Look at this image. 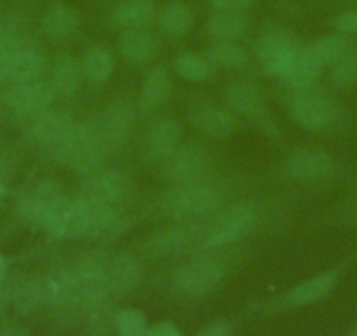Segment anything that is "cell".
I'll return each mask as SVG.
<instances>
[{"label": "cell", "mask_w": 357, "mask_h": 336, "mask_svg": "<svg viewBox=\"0 0 357 336\" xmlns=\"http://www.w3.org/2000/svg\"><path fill=\"white\" fill-rule=\"evenodd\" d=\"M231 201L235 200H231L229 184L211 176L198 183L168 188L161 197L160 208L172 222L204 224Z\"/></svg>", "instance_id": "obj_1"}, {"label": "cell", "mask_w": 357, "mask_h": 336, "mask_svg": "<svg viewBox=\"0 0 357 336\" xmlns=\"http://www.w3.org/2000/svg\"><path fill=\"white\" fill-rule=\"evenodd\" d=\"M259 221V207L252 200H236L202 224L200 249H228L254 231Z\"/></svg>", "instance_id": "obj_2"}, {"label": "cell", "mask_w": 357, "mask_h": 336, "mask_svg": "<svg viewBox=\"0 0 357 336\" xmlns=\"http://www.w3.org/2000/svg\"><path fill=\"white\" fill-rule=\"evenodd\" d=\"M51 156L58 163L70 168L72 172L86 177L105 167V161L111 154L93 123H75Z\"/></svg>", "instance_id": "obj_3"}, {"label": "cell", "mask_w": 357, "mask_h": 336, "mask_svg": "<svg viewBox=\"0 0 357 336\" xmlns=\"http://www.w3.org/2000/svg\"><path fill=\"white\" fill-rule=\"evenodd\" d=\"M137 119V102H132L130 98L118 97L105 105L104 111L93 121V126L109 154H118L128 147Z\"/></svg>", "instance_id": "obj_4"}, {"label": "cell", "mask_w": 357, "mask_h": 336, "mask_svg": "<svg viewBox=\"0 0 357 336\" xmlns=\"http://www.w3.org/2000/svg\"><path fill=\"white\" fill-rule=\"evenodd\" d=\"M160 172L168 188L198 183L212 176L211 154L198 144L183 142L160 165Z\"/></svg>", "instance_id": "obj_5"}, {"label": "cell", "mask_w": 357, "mask_h": 336, "mask_svg": "<svg viewBox=\"0 0 357 336\" xmlns=\"http://www.w3.org/2000/svg\"><path fill=\"white\" fill-rule=\"evenodd\" d=\"M287 111L300 128L307 132H319L336 121L340 109L328 93L314 86L310 90L291 93Z\"/></svg>", "instance_id": "obj_6"}, {"label": "cell", "mask_w": 357, "mask_h": 336, "mask_svg": "<svg viewBox=\"0 0 357 336\" xmlns=\"http://www.w3.org/2000/svg\"><path fill=\"white\" fill-rule=\"evenodd\" d=\"M343 266L345 265L326 270V272L317 273V275L310 277V279L303 280V282L287 289L286 293H282L279 298H275L272 303L268 305V314L312 307V305L326 300L338 286L340 279H342Z\"/></svg>", "instance_id": "obj_7"}, {"label": "cell", "mask_w": 357, "mask_h": 336, "mask_svg": "<svg viewBox=\"0 0 357 336\" xmlns=\"http://www.w3.org/2000/svg\"><path fill=\"white\" fill-rule=\"evenodd\" d=\"M301 47H303V43L293 32L284 29H272L266 30L257 39L254 53L266 74L282 79Z\"/></svg>", "instance_id": "obj_8"}, {"label": "cell", "mask_w": 357, "mask_h": 336, "mask_svg": "<svg viewBox=\"0 0 357 336\" xmlns=\"http://www.w3.org/2000/svg\"><path fill=\"white\" fill-rule=\"evenodd\" d=\"M226 277V265L221 258L202 254L188 261L174 275V286L186 296H205L221 286Z\"/></svg>", "instance_id": "obj_9"}, {"label": "cell", "mask_w": 357, "mask_h": 336, "mask_svg": "<svg viewBox=\"0 0 357 336\" xmlns=\"http://www.w3.org/2000/svg\"><path fill=\"white\" fill-rule=\"evenodd\" d=\"M202 243V224L174 222L146 236L139 245L140 254L151 259L172 258Z\"/></svg>", "instance_id": "obj_10"}, {"label": "cell", "mask_w": 357, "mask_h": 336, "mask_svg": "<svg viewBox=\"0 0 357 336\" xmlns=\"http://www.w3.org/2000/svg\"><path fill=\"white\" fill-rule=\"evenodd\" d=\"M132 190V181L118 168H98L97 172L82 177L81 197L95 204L119 207Z\"/></svg>", "instance_id": "obj_11"}, {"label": "cell", "mask_w": 357, "mask_h": 336, "mask_svg": "<svg viewBox=\"0 0 357 336\" xmlns=\"http://www.w3.org/2000/svg\"><path fill=\"white\" fill-rule=\"evenodd\" d=\"M54 98L56 95L47 79L11 84L9 91L6 93V102H8L11 112L25 123L50 111L54 104Z\"/></svg>", "instance_id": "obj_12"}, {"label": "cell", "mask_w": 357, "mask_h": 336, "mask_svg": "<svg viewBox=\"0 0 357 336\" xmlns=\"http://www.w3.org/2000/svg\"><path fill=\"white\" fill-rule=\"evenodd\" d=\"M282 172L296 183H319L336 172V161L329 153L315 147L298 149L284 160Z\"/></svg>", "instance_id": "obj_13"}, {"label": "cell", "mask_w": 357, "mask_h": 336, "mask_svg": "<svg viewBox=\"0 0 357 336\" xmlns=\"http://www.w3.org/2000/svg\"><path fill=\"white\" fill-rule=\"evenodd\" d=\"M74 125L75 121L68 112L51 107L50 111L25 123L26 139L37 149L53 154Z\"/></svg>", "instance_id": "obj_14"}, {"label": "cell", "mask_w": 357, "mask_h": 336, "mask_svg": "<svg viewBox=\"0 0 357 336\" xmlns=\"http://www.w3.org/2000/svg\"><path fill=\"white\" fill-rule=\"evenodd\" d=\"M65 194L67 193H65L61 184L56 183V181H40V183L29 188V190L18 198L16 212H18V215L23 221H26L29 224H36L40 228V224H43L44 219L47 217V214L53 211L54 205H56Z\"/></svg>", "instance_id": "obj_15"}, {"label": "cell", "mask_w": 357, "mask_h": 336, "mask_svg": "<svg viewBox=\"0 0 357 336\" xmlns=\"http://www.w3.org/2000/svg\"><path fill=\"white\" fill-rule=\"evenodd\" d=\"M104 279L111 296H125L140 286L144 280V266L140 259L130 252L109 256L104 266Z\"/></svg>", "instance_id": "obj_16"}, {"label": "cell", "mask_w": 357, "mask_h": 336, "mask_svg": "<svg viewBox=\"0 0 357 336\" xmlns=\"http://www.w3.org/2000/svg\"><path fill=\"white\" fill-rule=\"evenodd\" d=\"M184 130L174 118H160L149 126L144 139V153L147 160L161 165L181 144Z\"/></svg>", "instance_id": "obj_17"}, {"label": "cell", "mask_w": 357, "mask_h": 336, "mask_svg": "<svg viewBox=\"0 0 357 336\" xmlns=\"http://www.w3.org/2000/svg\"><path fill=\"white\" fill-rule=\"evenodd\" d=\"M172 95V77L165 65H154L144 75L137 111L139 118H151V114L163 107Z\"/></svg>", "instance_id": "obj_18"}, {"label": "cell", "mask_w": 357, "mask_h": 336, "mask_svg": "<svg viewBox=\"0 0 357 336\" xmlns=\"http://www.w3.org/2000/svg\"><path fill=\"white\" fill-rule=\"evenodd\" d=\"M190 121L198 132L214 139H225L236 128V119L229 109L208 102H200L190 109Z\"/></svg>", "instance_id": "obj_19"}, {"label": "cell", "mask_w": 357, "mask_h": 336, "mask_svg": "<svg viewBox=\"0 0 357 336\" xmlns=\"http://www.w3.org/2000/svg\"><path fill=\"white\" fill-rule=\"evenodd\" d=\"M225 102L229 111L245 119L256 121L266 114V100L263 91L252 82H233L231 86L226 88Z\"/></svg>", "instance_id": "obj_20"}, {"label": "cell", "mask_w": 357, "mask_h": 336, "mask_svg": "<svg viewBox=\"0 0 357 336\" xmlns=\"http://www.w3.org/2000/svg\"><path fill=\"white\" fill-rule=\"evenodd\" d=\"M322 65L317 60L310 46H305L298 51L296 58H294L293 65L284 75L282 81L286 82V86L289 88L291 93L294 91H305L310 88L317 86L319 79L322 74Z\"/></svg>", "instance_id": "obj_21"}, {"label": "cell", "mask_w": 357, "mask_h": 336, "mask_svg": "<svg viewBox=\"0 0 357 336\" xmlns=\"http://www.w3.org/2000/svg\"><path fill=\"white\" fill-rule=\"evenodd\" d=\"M51 277H23L11 286V301L20 312H32L51 305Z\"/></svg>", "instance_id": "obj_22"}, {"label": "cell", "mask_w": 357, "mask_h": 336, "mask_svg": "<svg viewBox=\"0 0 357 336\" xmlns=\"http://www.w3.org/2000/svg\"><path fill=\"white\" fill-rule=\"evenodd\" d=\"M82 79H84V75H82L81 60H77L72 54H60L51 65L47 82L51 84L56 97L67 98L77 93Z\"/></svg>", "instance_id": "obj_23"}, {"label": "cell", "mask_w": 357, "mask_h": 336, "mask_svg": "<svg viewBox=\"0 0 357 336\" xmlns=\"http://www.w3.org/2000/svg\"><path fill=\"white\" fill-rule=\"evenodd\" d=\"M158 47L160 43L147 29L123 30L118 39L119 53L132 65L149 63L156 56Z\"/></svg>", "instance_id": "obj_24"}, {"label": "cell", "mask_w": 357, "mask_h": 336, "mask_svg": "<svg viewBox=\"0 0 357 336\" xmlns=\"http://www.w3.org/2000/svg\"><path fill=\"white\" fill-rule=\"evenodd\" d=\"M46 72V58L37 47L25 44L13 58L8 72H6L4 82L9 84H23L43 79Z\"/></svg>", "instance_id": "obj_25"}, {"label": "cell", "mask_w": 357, "mask_h": 336, "mask_svg": "<svg viewBox=\"0 0 357 336\" xmlns=\"http://www.w3.org/2000/svg\"><path fill=\"white\" fill-rule=\"evenodd\" d=\"M160 30L170 39H183L195 23V13L183 0H170L156 16Z\"/></svg>", "instance_id": "obj_26"}, {"label": "cell", "mask_w": 357, "mask_h": 336, "mask_svg": "<svg viewBox=\"0 0 357 336\" xmlns=\"http://www.w3.org/2000/svg\"><path fill=\"white\" fill-rule=\"evenodd\" d=\"M156 16L154 0H121L112 11V22L123 30L147 29Z\"/></svg>", "instance_id": "obj_27"}, {"label": "cell", "mask_w": 357, "mask_h": 336, "mask_svg": "<svg viewBox=\"0 0 357 336\" xmlns=\"http://www.w3.org/2000/svg\"><path fill=\"white\" fill-rule=\"evenodd\" d=\"M250 29L245 11H215L207 22V33L214 40H236Z\"/></svg>", "instance_id": "obj_28"}, {"label": "cell", "mask_w": 357, "mask_h": 336, "mask_svg": "<svg viewBox=\"0 0 357 336\" xmlns=\"http://www.w3.org/2000/svg\"><path fill=\"white\" fill-rule=\"evenodd\" d=\"M82 75L91 84H104L116 70V56L102 46L89 47L81 58Z\"/></svg>", "instance_id": "obj_29"}, {"label": "cell", "mask_w": 357, "mask_h": 336, "mask_svg": "<svg viewBox=\"0 0 357 336\" xmlns=\"http://www.w3.org/2000/svg\"><path fill=\"white\" fill-rule=\"evenodd\" d=\"M81 25V16L68 6L56 4L46 13L43 20V30L51 39H67Z\"/></svg>", "instance_id": "obj_30"}, {"label": "cell", "mask_w": 357, "mask_h": 336, "mask_svg": "<svg viewBox=\"0 0 357 336\" xmlns=\"http://www.w3.org/2000/svg\"><path fill=\"white\" fill-rule=\"evenodd\" d=\"M205 54L214 67L243 70L250 65L249 53L235 40H215Z\"/></svg>", "instance_id": "obj_31"}, {"label": "cell", "mask_w": 357, "mask_h": 336, "mask_svg": "<svg viewBox=\"0 0 357 336\" xmlns=\"http://www.w3.org/2000/svg\"><path fill=\"white\" fill-rule=\"evenodd\" d=\"M310 47L322 67H333L336 61L342 60L347 53H350L356 47V44L342 33H329V36L319 37Z\"/></svg>", "instance_id": "obj_32"}, {"label": "cell", "mask_w": 357, "mask_h": 336, "mask_svg": "<svg viewBox=\"0 0 357 336\" xmlns=\"http://www.w3.org/2000/svg\"><path fill=\"white\" fill-rule=\"evenodd\" d=\"M214 65L207 54L183 53L175 60V72L188 82H204L214 75Z\"/></svg>", "instance_id": "obj_33"}, {"label": "cell", "mask_w": 357, "mask_h": 336, "mask_svg": "<svg viewBox=\"0 0 357 336\" xmlns=\"http://www.w3.org/2000/svg\"><path fill=\"white\" fill-rule=\"evenodd\" d=\"M112 322L119 336H147L149 331L147 317L137 308H123L116 312Z\"/></svg>", "instance_id": "obj_34"}, {"label": "cell", "mask_w": 357, "mask_h": 336, "mask_svg": "<svg viewBox=\"0 0 357 336\" xmlns=\"http://www.w3.org/2000/svg\"><path fill=\"white\" fill-rule=\"evenodd\" d=\"M331 84L338 90H350L357 84V46L331 67Z\"/></svg>", "instance_id": "obj_35"}, {"label": "cell", "mask_w": 357, "mask_h": 336, "mask_svg": "<svg viewBox=\"0 0 357 336\" xmlns=\"http://www.w3.org/2000/svg\"><path fill=\"white\" fill-rule=\"evenodd\" d=\"M25 44L29 43L15 29H0V81H4L13 58Z\"/></svg>", "instance_id": "obj_36"}, {"label": "cell", "mask_w": 357, "mask_h": 336, "mask_svg": "<svg viewBox=\"0 0 357 336\" xmlns=\"http://www.w3.org/2000/svg\"><path fill=\"white\" fill-rule=\"evenodd\" d=\"M335 29L342 36H357V9H347L335 18Z\"/></svg>", "instance_id": "obj_37"}, {"label": "cell", "mask_w": 357, "mask_h": 336, "mask_svg": "<svg viewBox=\"0 0 357 336\" xmlns=\"http://www.w3.org/2000/svg\"><path fill=\"white\" fill-rule=\"evenodd\" d=\"M215 11H247L252 0H211Z\"/></svg>", "instance_id": "obj_38"}, {"label": "cell", "mask_w": 357, "mask_h": 336, "mask_svg": "<svg viewBox=\"0 0 357 336\" xmlns=\"http://www.w3.org/2000/svg\"><path fill=\"white\" fill-rule=\"evenodd\" d=\"M233 328L229 322L225 321H218V322H212V324L205 326L197 336H231Z\"/></svg>", "instance_id": "obj_39"}, {"label": "cell", "mask_w": 357, "mask_h": 336, "mask_svg": "<svg viewBox=\"0 0 357 336\" xmlns=\"http://www.w3.org/2000/svg\"><path fill=\"white\" fill-rule=\"evenodd\" d=\"M147 336H184V333L172 322H158V324L149 326Z\"/></svg>", "instance_id": "obj_40"}, {"label": "cell", "mask_w": 357, "mask_h": 336, "mask_svg": "<svg viewBox=\"0 0 357 336\" xmlns=\"http://www.w3.org/2000/svg\"><path fill=\"white\" fill-rule=\"evenodd\" d=\"M0 336H29V333L16 324H0Z\"/></svg>", "instance_id": "obj_41"}, {"label": "cell", "mask_w": 357, "mask_h": 336, "mask_svg": "<svg viewBox=\"0 0 357 336\" xmlns=\"http://www.w3.org/2000/svg\"><path fill=\"white\" fill-rule=\"evenodd\" d=\"M9 305H13V301H11V286H2V284H0V315L8 310Z\"/></svg>", "instance_id": "obj_42"}, {"label": "cell", "mask_w": 357, "mask_h": 336, "mask_svg": "<svg viewBox=\"0 0 357 336\" xmlns=\"http://www.w3.org/2000/svg\"><path fill=\"white\" fill-rule=\"evenodd\" d=\"M6 275H8V259L0 254V284L4 282Z\"/></svg>", "instance_id": "obj_43"}, {"label": "cell", "mask_w": 357, "mask_h": 336, "mask_svg": "<svg viewBox=\"0 0 357 336\" xmlns=\"http://www.w3.org/2000/svg\"><path fill=\"white\" fill-rule=\"evenodd\" d=\"M6 194H8V188H6V183L2 179H0V204L4 201Z\"/></svg>", "instance_id": "obj_44"}, {"label": "cell", "mask_w": 357, "mask_h": 336, "mask_svg": "<svg viewBox=\"0 0 357 336\" xmlns=\"http://www.w3.org/2000/svg\"><path fill=\"white\" fill-rule=\"evenodd\" d=\"M0 102H2V95H0Z\"/></svg>", "instance_id": "obj_45"}]
</instances>
